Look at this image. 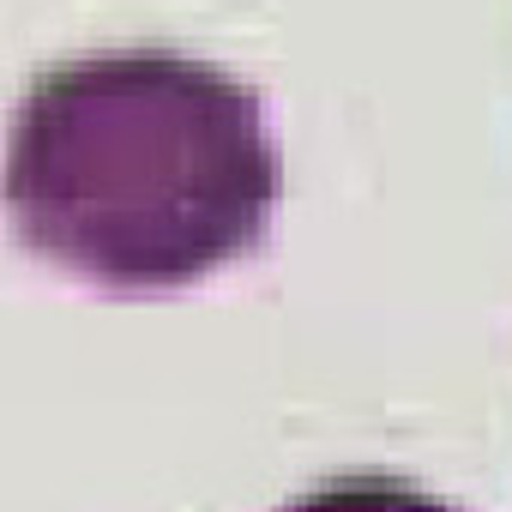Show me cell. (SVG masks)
I'll list each match as a JSON object with an SVG mask.
<instances>
[{"mask_svg": "<svg viewBox=\"0 0 512 512\" xmlns=\"http://www.w3.org/2000/svg\"><path fill=\"white\" fill-rule=\"evenodd\" d=\"M284 163L241 79L163 49L85 55L31 85L0 205L37 260L103 296H181L266 241Z\"/></svg>", "mask_w": 512, "mask_h": 512, "instance_id": "6da1fadb", "label": "cell"}, {"mask_svg": "<svg viewBox=\"0 0 512 512\" xmlns=\"http://www.w3.org/2000/svg\"><path fill=\"white\" fill-rule=\"evenodd\" d=\"M290 512H458L440 494L404 482V476H338L314 494H302Z\"/></svg>", "mask_w": 512, "mask_h": 512, "instance_id": "7a4b0ae2", "label": "cell"}]
</instances>
